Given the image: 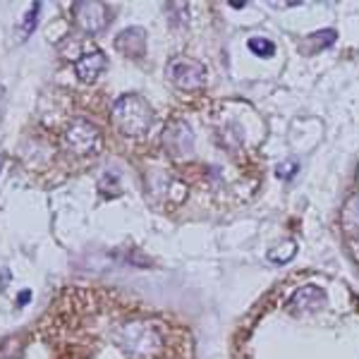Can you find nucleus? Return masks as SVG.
<instances>
[{
  "label": "nucleus",
  "mask_w": 359,
  "mask_h": 359,
  "mask_svg": "<svg viewBox=\"0 0 359 359\" xmlns=\"http://www.w3.org/2000/svg\"><path fill=\"white\" fill-rule=\"evenodd\" d=\"M343 228H345V233L359 235V192L352 194L350 199L345 201V208H343Z\"/></svg>",
  "instance_id": "nucleus-10"
},
{
  "label": "nucleus",
  "mask_w": 359,
  "mask_h": 359,
  "mask_svg": "<svg viewBox=\"0 0 359 359\" xmlns=\"http://www.w3.org/2000/svg\"><path fill=\"white\" fill-rule=\"evenodd\" d=\"M249 50L252 53H257V55H273V50H276V46L269 41V39H262V36H257V39H249Z\"/></svg>",
  "instance_id": "nucleus-12"
},
{
  "label": "nucleus",
  "mask_w": 359,
  "mask_h": 359,
  "mask_svg": "<svg viewBox=\"0 0 359 359\" xmlns=\"http://www.w3.org/2000/svg\"><path fill=\"white\" fill-rule=\"evenodd\" d=\"M163 147L172 158H187L194 149L192 127L184 120H175L172 125H168L163 132Z\"/></svg>",
  "instance_id": "nucleus-5"
},
{
  "label": "nucleus",
  "mask_w": 359,
  "mask_h": 359,
  "mask_svg": "<svg viewBox=\"0 0 359 359\" xmlns=\"http://www.w3.org/2000/svg\"><path fill=\"white\" fill-rule=\"evenodd\" d=\"M39 10H41V5H32V10H29V15H27V20H25V34H32V29H34V20H36V15H39Z\"/></svg>",
  "instance_id": "nucleus-14"
},
{
  "label": "nucleus",
  "mask_w": 359,
  "mask_h": 359,
  "mask_svg": "<svg viewBox=\"0 0 359 359\" xmlns=\"http://www.w3.org/2000/svg\"><path fill=\"white\" fill-rule=\"evenodd\" d=\"M65 147L77 156H91L98 149L101 135H98L96 125L89 123L86 118H74L65 130Z\"/></svg>",
  "instance_id": "nucleus-2"
},
{
  "label": "nucleus",
  "mask_w": 359,
  "mask_h": 359,
  "mask_svg": "<svg viewBox=\"0 0 359 359\" xmlns=\"http://www.w3.org/2000/svg\"><path fill=\"white\" fill-rule=\"evenodd\" d=\"M335 36H338V34L333 32V29H321V32H316V34H311L309 36V41H318L316 46H314V50H318V48H323V46H331L333 41H335ZM314 50H311V53H314Z\"/></svg>",
  "instance_id": "nucleus-13"
},
{
  "label": "nucleus",
  "mask_w": 359,
  "mask_h": 359,
  "mask_svg": "<svg viewBox=\"0 0 359 359\" xmlns=\"http://www.w3.org/2000/svg\"><path fill=\"white\" fill-rule=\"evenodd\" d=\"M168 77L175 82V86L184 91L199 89L206 79V69L201 62L196 60H187V57H175V60L168 65Z\"/></svg>",
  "instance_id": "nucleus-4"
},
{
  "label": "nucleus",
  "mask_w": 359,
  "mask_h": 359,
  "mask_svg": "<svg viewBox=\"0 0 359 359\" xmlns=\"http://www.w3.org/2000/svg\"><path fill=\"white\" fill-rule=\"evenodd\" d=\"M294 249H297L294 247V242H283L280 247H276L273 252H269V259L276 264H287L294 257Z\"/></svg>",
  "instance_id": "nucleus-11"
},
{
  "label": "nucleus",
  "mask_w": 359,
  "mask_h": 359,
  "mask_svg": "<svg viewBox=\"0 0 359 359\" xmlns=\"http://www.w3.org/2000/svg\"><path fill=\"white\" fill-rule=\"evenodd\" d=\"M74 20L84 32H101L108 25V8L103 3H77L74 5Z\"/></svg>",
  "instance_id": "nucleus-6"
},
{
  "label": "nucleus",
  "mask_w": 359,
  "mask_h": 359,
  "mask_svg": "<svg viewBox=\"0 0 359 359\" xmlns=\"http://www.w3.org/2000/svg\"><path fill=\"white\" fill-rule=\"evenodd\" d=\"M113 125L125 137H144L154 125V108L147 103V98L127 94L113 106Z\"/></svg>",
  "instance_id": "nucleus-1"
},
{
  "label": "nucleus",
  "mask_w": 359,
  "mask_h": 359,
  "mask_svg": "<svg viewBox=\"0 0 359 359\" xmlns=\"http://www.w3.org/2000/svg\"><path fill=\"white\" fill-rule=\"evenodd\" d=\"M106 69V55L101 50H91V53H84L74 65V72L82 82H96L101 77V72Z\"/></svg>",
  "instance_id": "nucleus-7"
},
{
  "label": "nucleus",
  "mask_w": 359,
  "mask_h": 359,
  "mask_svg": "<svg viewBox=\"0 0 359 359\" xmlns=\"http://www.w3.org/2000/svg\"><path fill=\"white\" fill-rule=\"evenodd\" d=\"M276 172L280 177H292V172H297V163H294V161H290V163H280L276 168Z\"/></svg>",
  "instance_id": "nucleus-15"
},
{
  "label": "nucleus",
  "mask_w": 359,
  "mask_h": 359,
  "mask_svg": "<svg viewBox=\"0 0 359 359\" xmlns=\"http://www.w3.org/2000/svg\"><path fill=\"white\" fill-rule=\"evenodd\" d=\"M144 39H147L144 29L130 27V29H125V32L120 34L115 46H118V50H123L127 57H139L144 53Z\"/></svg>",
  "instance_id": "nucleus-8"
},
{
  "label": "nucleus",
  "mask_w": 359,
  "mask_h": 359,
  "mask_svg": "<svg viewBox=\"0 0 359 359\" xmlns=\"http://www.w3.org/2000/svg\"><path fill=\"white\" fill-rule=\"evenodd\" d=\"M123 345L137 357L154 355V352L161 347V335L151 326H144V323H130V326L123 331Z\"/></svg>",
  "instance_id": "nucleus-3"
},
{
  "label": "nucleus",
  "mask_w": 359,
  "mask_h": 359,
  "mask_svg": "<svg viewBox=\"0 0 359 359\" xmlns=\"http://www.w3.org/2000/svg\"><path fill=\"white\" fill-rule=\"evenodd\" d=\"M323 302H326V294L314 285H306V287H299V290L294 292V297L290 299V306H294V309L314 311V309H318V306H323Z\"/></svg>",
  "instance_id": "nucleus-9"
}]
</instances>
